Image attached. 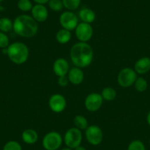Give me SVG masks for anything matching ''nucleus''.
<instances>
[{
    "instance_id": "nucleus-1",
    "label": "nucleus",
    "mask_w": 150,
    "mask_h": 150,
    "mask_svg": "<svg viewBox=\"0 0 150 150\" xmlns=\"http://www.w3.org/2000/svg\"><path fill=\"white\" fill-rule=\"evenodd\" d=\"M70 57L72 63L77 67H87L93 60V49L86 42L77 43L71 49Z\"/></svg>"
},
{
    "instance_id": "nucleus-2",
    "label": "nucleus",
    "mask_w": 150,
    "mask_h": 150,
    "mask_svg": "<svg viewBox=\"0 0 150 150\" xmlns=\"http://www.w3.org/2000/svg\"><path fill=\"white\" fill-rule=\"evenodd\" d=\"M13 29L21 37L31 38L37 34L38 26L37 21L30 16L20 15L14 20Z\"/></svg>"
},
{
    "instance_id": "nucleus-3",
    "label": "nucleus",
    "mask_w": 150,
    "mask_h": 150,
    "mask_svg": "<svg viewBox=\"0 0 150 150\" xmlns=\"http://www.w3.org/2000/svg\"><path fill=\"white\" fill-rule=\"evenodd\" d=\"M7 54L11 61L15 64H23L28 60L29 49L23 43H13L8 46Z\"/></svg>"
},
{
    "instance_id": "nucleus-4",
    "label": "nucleus",
    "mask_w": 150,
    "mask_h": 150,
    "mask_svg": "<svg viewBox=\"0 0 150 150\" xmlns=\"http://www.w3.org/2000/svg\"><path fill=\"white\" fill-rule=\"evenodd\" d=\"M63 143V138L59 132H50L46 134L42 141L43 147L46 150H57Z\"/></svg>"
},
{
    "instance_id": "nucleus-5",
    "label": "nucleus",
    "mask_w": 150,
    "mask_h": 150,
    "mask_svg": "<svg viewBox=\"0 0 150 150\" xmlns=\"http://www.w3.org/2000/svg\"><path fill=\"white\" fill-rule=\"evenodd\" d=\"M137 79V73L131 68L122 69L118 74V83L121 87L128 88L135 83Z\"/></svg>"
},
{
    "instance_id": "nucleus-6",
    "label": "nucleus",
    "mask_w": 150,
    "mask_h": 150,
    "mask_svg": "<svg viewBox=\"0 0 150 150\" xmlns=\"http://www.w3.org/2000/svg\"><path fill=\"white\" fill-rule=\"evenodd\" d=\"M83 140V135L81 130L77 127L70 128L66 131L64 135V142L67 147L75 149L80 146Z\"/></svg>"
},
{
    "instance_id": "nucleus-7",
    "label": "nucleus",
    "mask_w": 150,
    "mask_h": 150,
    "mask_svg": "<svg viewBox=\"0 0 150 150\" xmlns=\"http://www.w3.org/2000/svg\"><path fill=\"white\" fill-rule=\"evenodd\" d=\"M86 137L89 144L96 146L102 143L103 140V132L99 127L91 125L88 127L86 129Z\"/></svg>"
},
{
    "instance_id": "nucleus-8",
    "label": "nucleus",
    "mask_w": 150,
    "mask_h": 150,
    "mask_svg": "<svg viewBox=\"0 0 150 150\" xmlns=\"http://www.w3.org/2000/svg\"><path fill=\"white\" fill-rule=\"evenodd\" d=\"M60 23L63 29L71 31L78 25V18L73 12L66 11L60 15Z\"/></svg>"
},
{
    "instance_id": "nucleus-9",
    "label": "nucleus",
    "mask_w": 150,
    "mask_h": 150,
    "mask_svg": "<svg viewBox=\"0 0 150 150\" xmlns=\"http://www.w3.org/2000/svg\"><path fill=\"white\" fill-rule=\"evenodd\" d=\"M93 28L90 24L82 22L75 29V34L80 42H88L93 36Z\"/></svg>"
},
{
    "instance_id": "nucleus-10",
    "label": "nucleus",
    "mask_w": 150,
    "mask_h": 150,
    "mask_svg": "<svg viewBox=\"0 0 150 150\" xmlns=\"http://www.w3.org/2000/svg\"><path fill=\"white\" fill-rule=\"evenodd\" d=\"M103 100L101 94L97 93H91L88 95L85 99V106L90 112H96L102 107Z\"/></svg>"
},
{
    "instance_id": "nucleus-11",
    "label": "nucleus",
    "mask_w": 150,
    "mask_h": 150,
    "mask_svg": "<svg viewBox=\"0 0 150 150\" xmlns=\"http://www.w3.org/2000/svg\"><path fill=\"white\" fill-rule=\"evenodd\" d=\"M49 106L52 111L54 112H61L66 107V100L63 96L60 94H54L49 100Z\"/></svg>"
},
{
    "instance_id": "nucleus-12",
    "label": "nucleus",
    "mask_w": 150,
    "mask_h": 150,
    "mask_svg": "<svg viewBox=\"0 0 150 150\" xmlns=\"http://www.w3.org/2000/svg\"><path fill=\"white\" fill-rule=\"evenodd\" d=\"M32 17L37 22H44L47 19L49 16L48 10L44 5H34L31 10Z\"/></svg>"
},
{
    "instance_id": "nucleus-13",
    "label": "nucleus",
    "mask_w": 150,
    "mask_h": 150,
    "mask_svg": "<svg viewBox=\"0 0 150 150\" xmlns=\"http://www.w3.org/2000/svg\"><path fill=\"white\" fill-rule=\"evenodd\" d=\"M53 71L57 77L66 76L69 71V64L64 58H58L53 64Z\"/></svg>"
},
{
    "instance_id": "nucleus-14",
    "label": "nucleus",
    "mask_w": 150,
    "mask_h": 150,
    "mask_svg": "<svg viewBox=\"0 0 150 150\" xmlns=\"http://www.w3.org/2000/svg\"><path fill=\"white\" fill-rule=\"evenodd\" d=\"M69 82L74 85H80L84 79V73L80 68L75 67L70 69L68 73Z\"/></svg>"
},
{
    "instance_id": "nucleus-15",
    "label": "nucleus",
    "mask_w": 150,
    "mask_h": 150,
    "mask_svg": "<svg viewBox=\"0 0 150 150\" xmlns=\"http://www.w3.org/2000/svg\"><path fill=\"white\" fill-rule=\"evenodd\" d=\"M134 70L137 74H144L150 71V58L149 57H143L138 59L135 64Z\"/></svg>"
},
{
    "instance_id": "nucleus-16",
    "label": "nucleus",
    "mask_w": 150,
    "mask_h": 150,
    "mask_svg": "<svg viewBox=\"0 0 150 150\" xmlns=\"http://www.w3.org/2000/svg\"><path fill=\"white\" fill-rule=\"evenodd\" d=\"M23 141L27 144H33L37 142L38 135L37 132L33 129H27L22 132L21 135Z\"/></svg>"
},
{
    "instance_id": "nucleus-17",
    "label": "nucleus",
    "mask_w": 150,
    "mask_h": 150,
    "mask_svg": "<svg viewBox=\"0 0 150 150\" xmlns=\"http://www.w3.org/2000/svg\"><path fill=\"white\" fill-rule=\"evenodd\" d=\"M79 16L83 22L87 23V24L93 22L96 18V14L94 11H92L90 8H83L79 13Z\"/></svg>"
},
{
    "instance_id": "nucleus-18",
    "label": "nucleus",
    "mask_w": 150,
    "mask_h": 150,
    "mask_svg": "<svg viewBox=\"0 0 150 150\" xmlns=\"http://www.w3.org/2000/svg\"><path fill=\"white\" fill-rule=\"evenodd\" d=\"M71 38V34L69 30L66 29H61L56 34V40L61 44H65L69 42Z\"/></svg>"
},
{
    "instance_id": "nucleus-19",
    "label": "nucleus",
    "mask_w": 150,
    "mask_h": 150,
    "mask_svg": "<svg viewBox=\"0 0 150 150\" xmlns=\"http://www.w3.org/2000/svg\"><path fill=\"white\" fill-rule=\"evenodd\" d=\"M74 124L75 127L77 129L83 130V129H86L88 127V120L81 115H77L75 116L74 119Z\"/></svg>"
},
{
    "instance_id": "nucleus-20",
    "label": "nucleus",
    "mask_w": 150,
    "mask_h": 150,
    "mask_svg": "<svg viewBox=\"0 0 150 150\" xmlns=\"http://www.w3.org/2000/svg\"><path fill=\"white\" fill-rule=\"evenodd\" d=\"M101 95L105 100L112 101L116 99L117 93H116V90L114 88L111 87H107L102 90Z\"/></svg>"
},
{
    "instance_id": "nucleus-21",
    "label": "nucleus",
    "mask_w": 150,
    "mask_h": 150,
    "mask_svg": "<svg viewBox=\"0 0 150 150\" xmlns=\"http://www.w3.org/2000/svg\"><path fill=\"white\" fill-rule=\"evenodd\" d=\"M13 28V23L10 18H0V32L6 33L11 31Z\"/></svg>"
},
{
    "instance_id": "nucleus-22",
    "label": "nucleus",
    "mask_w": 150,
    "mask_h": 150,
    "mask_svg": "<svg viewBox=\"0 0 150 150\" xmlns=\"http://www.w3.org/2000/svg\"><path fill=\"white\" fill-rule=\"evenodd\" d=\"M134 86H135V88L137 91L144 92L147 89L148 83L144 77H137L136 80L134 83Z\"/></svg>"
},
{
    "instance_id": "nucleus-23",
    "label": "nucleus",
    "mask_w": 150,
    "mask_h": 150,
    "mask_svg": "<svg viewBox=\"0 0 150 150\" xmlns=\"http://www.w3.org/2000/svg\"><path fill=\"white\" fill-rule=\"evenodd\" d=\"M63 6L69 11H74L79 8L81 0H62Z\"/></svg>"
},
{
    "instance_id": "nucleus-24",
    "label": "nucleus",
    "mask_w": 150,
    "mask_h": 150,
    "mask_svg": "<svg viewBox=\"0 0 150 150\" xmlns=\"http://www.w3.org/2000/svg\"><path fill=\"white\" fill-rule=\"evenodd\" d=\"M18 9L23 12H28L33 8V4L30 0H19L17 4Z\"/></svg>"
},
{
    "instance_id": "nucleus-25",
    "label": "nucleus",
    "mask_w": 150,
    "mask_h": 150,
    "mask_svg": "<svg viewBox=\"0 0 150 150\" xmlns=\"http://www.w3.org/2000/svg\"><path fill=\"white\" fill-rule=\"evenodd\" d=\"M49 7L50 9L52 11H55V12H58L63 10V4L62 0H50V2H48Z\"/></svg>"
},
{
    "instance_id": "nucleus-26",
    "label": "nucleus",
    "mask_w": 150,
    "mask_h": 150,
    "mask_svg": "<svg viewBox=\"0 0 150 150\" xmlns=\"http://www.w3.org/2000/svg\"><path fill=\"white\" fill-rule=\"evenodd\" d=\"M127 150H146L144 143L140 140H134L127 147Z\"/></svg>"
},
{
    "instance_id": "nucleus-27",
    "label": "nucleus",
    "mask_w": 150,
    "mask_h": 150,
    "mask_svg": "<svg viewBox=\"0 0 150 150\" xmlns=\"http://www.w3.org/2000/svg\"><path fill=\"white\" fill-rule=\"evenodd\" d=\"M3 150H22L21 144L15 141H8L4 146Z\"/></svg>"
},
{
    "instance_id": "nucleus-28",
    "label": "nucleus",
    "mask_w": 150,
    "mask_h": 150,
    "mask_svg": "<svg viewBox=\"0 0 150 150\" xmlns=\"http://www.w3.org/2000/svg\"><path fill=\"white\" fill-rule=\"evenodd\" d=\"M9 46V38L5 33L0 32V48H8Z\"/></svg>"
},
{
    "instance_id": "nucleus-29",
    "label": "nucleus",
    "mask_w": 150,
    "mask_h": 150,
    "mask_svg": "<svg viewBox=\"0 0 150 150\" xmlns=\"http://www.w3.org/2000/svg\"><path fill=\"white\" fill-rule=\"evenodd\" d=\"M58 85L61 87H66L69 84V78L66 76H62V77H58Z\"/></svg>"
},
{
    "instance_id": "nucleus-30",
    "label": "nucleus",
    "mask_w": 150,
    "mask_h": 150,
    "mask_svg": "<svg viewBox=\"0 0 150 150\" xmlns=\"http://www.w3.org/2000/svg\"><path fill=\"white\" fill-rule=\"evenodd\" d=\"M35 3L39 4V5H44L46 3H48L50 0H33Z\"/></svg>"
},
{
    "instance_id": "nucleus-31",
    "label": "nucleus",
    "mask_w": 150,
    "mask_h": 150,
    "mask_svg": "<svg viewBox=\"0 0 150 150\" xmlns=\"http://www.w3.org/2000/svg\"><path fill=\"white\" fill-rule=\"evenodd\" d=\"M74 150H87L84 146H79L76 147L74 149Z\"/></svg>"
},
{
    "instance_id": "nucleus-32",
    "label": "nucleus",
    "mask_w": 150,
    "mask_h": 150,
    "mask_svg": "<svg viewBox=\"0 0 150 150\" xmlns=\"http://www.w3.org/2000/svg\"><path fill=\"white\" fill-rule=\"evenodd\" d=\"M146 121H147V123H148V125L150 126V110H149V112H148V114H147Z\"/></svg>"
},
{
    "instance_id": "nucleus-33",
    "label": "nucleus",
    "mask_w": 150,
    "mask_h": 150,
    "mask_svg": "<svg viewBox=\"0 0 150 150\" xmlns=\"http://www.w3.org/2000/svg\"><path fill=\"white\" fill-rule=\"evenodd\" d=\"M61 150H72V149H71V148H69V147H66V148H63V149H62Z\"/></svg>"
},
{
    "instance_id": "nucleus-34",
    "label": "nucleus",
    "mask_w": 150,
    "mask_h": 150,
    "mask_svg": "<svg viewBox=\"0 0 150 150\" xmlns=\"http://www.w3.org/2000/svg\"><path fill=\"white\" fill-rule=\"evenodd\" d=\"M3 10H4L3 7H2V6H1V5H0V11H3Z\"/></svg>"
},
{
    "instance_id": "nucleus-35",
    "label": "nucleus",
    "mask_w": 150,
    "mask_h": 150,
    "mask_svg": "<svg viewBox=\"0 0 150 150\" xmlns=\"http://www.w3.org/2000/svg\"><path fill=\"white\" fill-rule=\"evenodd\" d=\"M3 1H4V0H0V3H1L2 2H3Z\"/></svg>"
},
{
    "instance_id": "nucleus-36",
    "label": "nucleus",
    "mask_w": 150,
    "mask_h": 150,
    "mask_svg": "<svg viewBox=\"0 0 150 150\" xmlns=\"http://www.w3.org/2000/svg\"><path fill=\"white\" fill-rule=\"evenodd\" d=\"M149 144H150V139H149Z\"/></svg>"
}]
</instances>
